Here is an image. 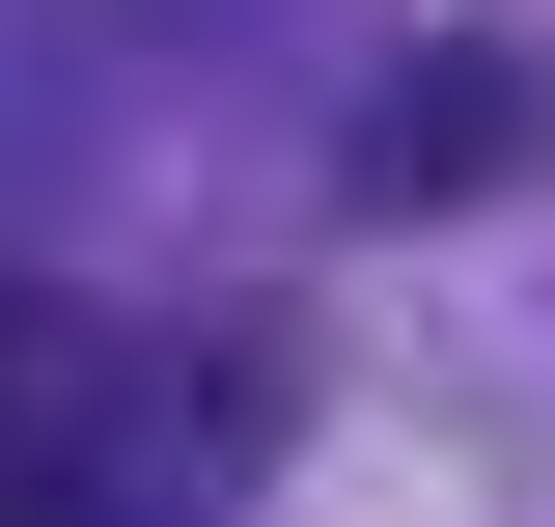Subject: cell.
<instances>
[{
  "instance_id": "obj_1",
  "label": "cell",
  "mask_w": 555,
  "mask_h": 527,
  "mask_svg": "<svg viewBox=\"0 0 555 527\" xmlns=\"http://www.w3.org/2000/svg\"><path fill=\"white\" fill-rule=\"evenodd\" d=\"M0 527H195V472H167V389H139L112 333H56L28 278H0Z\"/></svg>"
},
{
  "instance_id": "obj_2",
  "label": "cell",
  "mask_w": 555,
  "mask_h": 527,
  "mask_svg": "<svg viewBox=\"0 0 555 527\" xmlns=\"http://www.w3.org/2000/svg\"><path fill=\"white\" fill-rule=\"evenodd\" d=\"M473 167H528V83H389V112H361V195H473Z\"/></svg>"
}]
</instances>
